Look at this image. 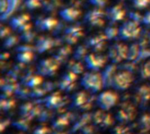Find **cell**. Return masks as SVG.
<instances>
[{
	"label": "cell",
	"instance_id": "cell-1",
	"mask_svg": "<svg viewBox=\"0 0 150 134\" xmlns=\"http://www.w3.org/2000/svg\"><path fill=\"white\" fill-rule=\"evenodd\" d=\"M80 85L91 94L100 92L104 89L101 73L97 71H89L84 73L80 79Z\"/></svg>",
	"mask_w": 150,
	"mask_h": 134
},
{
	"label": "cell",
	"instance_id": "cell-2",
	"mask_svg": "<svg viewBox=\"0 0 150 134\" xmlns=\"http://www.w3.org/2000/svg\"><path fill=\"white\" fill-rule=\"evenodd\" d=\"M142 35L140 23L132 19L124 22L119 27V39L124 41H131L139 39Z\"/></svg>",
	"mask_w": 150,
	"mask_h": 134
},
{
	"label": "cell",
	"instance_id": "cell-3",
	"mask_svg": "<svg viewBox=\"0 0 150 134\" xmlns=\"http://www.w3.org/2000/svg\"><path fill=\"white\" fill-rule=\"evenodd\" d=\"M134 80V77L132 72L125 69L117 71L112 82L111 88L118 91H125L131 87Z\"/></svg>",
	"mask_w": 150,
	"mask_h": 134
},
{
	"label": "cell",
	"instance_id": "cell-4",
	"mask_svg": "<svg viewBox=\"0 0 150 134\" xmlns=\"http://www.w3.org/2000/svg\"><path fill=\"white\" fill-rule=\"evenodd\" d=\"M119 102V95L112 90H105L99 93L96 99L98 107L105 111H109Z\"/></svg>",
	"mask_w": 150,
	"mask_h": 134
},
{
	"label": "cell",
	"instance_id": "cell-5",
	"mask_svg": "<svg viewBox=\"0 0 150 134\" xmlns=\"http://www.w3.org/2000/svg\"><path fill=\"white\" fill-rule=\"evenodd\" d=\"M60 65L61 63L54 57L45 58L38 63L36 70L38 75L43 77H52L58 71Z\"/></svg>",
	"mask_w": 150,
	"mask_h": 134
},
{
	"label": "cell",
	"instance_id": "cell-6",
	"mask_svg": "<svg viewBox=\"0 0 150 134\" xmlns=\"http://www.w3.org/2000/svg\"><path fill=\"white\" fill-rule=\"evenodd\" d=\"M128 48L129 47L125 43H115L112 45L108 49V60L116 65L125 60H127Z\"/></svg>",
	"mask_w": 150,
	"mask_h": 134
},
{
	"label": "cell",
	"instance_id": "cell-7",
	"mask_svg": "<svg viewBox=\"0 0 150 134\" xmlns=\"http://www.w3.org/2000/svg\"><path fill=\"white\" fill-rule=\"evenodd\" d=\"M107 59L108 57L105 55H103L99 53L92 52L87 54V56L83 60V62L85 68H88L90 71L99 72L105 67Z\"/></svg>",
	"mask_w": 150,
	"mask_h": 134
},
{
	"label": "cell",
	"instance_id": "cell-8",
	"mask_svg": "<svg viewBox=\"0 0 150 134\" xmlns=\"http://www.w3.org/2000/svg\"><path fill=\"white\" fill-rule=\"evenodd\" d=\"M136 117L135 107L131 103H124L121 107L118 110L115 119L120 125H127L131 123Z\"/></svg>",
	"mask_w": 150,
	"mask_h": 134
},
{
	"label": "cell",
	"instance_id": "cell-9",
	"mask_svg": "<svg viewBox=\"0 0 150 134\" xmlns=\"http://www.w3.org/2000/svg\"><path fill=\"white\" fill-rule=\"evenodd\" d=\"M71 107L76 111H86L91 109L92 105V101L90 95L85 91H80L76 93L72 97Z\"/></svg>",
	"mask_w": 150,
	"mask_h": 134
},
{
	"label": "cell",
	"instance_id": "cell-10",
	"mask_svg": "<svg viewBox=\"0 0 150 134\" xmlns=\"http://www.w3.org/2000/svg\"><path fill=\"white\" fill-rule=\"evenodd\" d=\"M105 17H106V12L100 8H94L86 13L83 21L93 27H100L105 24Z\"/></svg>",
	"mask_w": 150,
	"mask_h": 134
},
{
	"label": "cell",
	"instance_id": "cell-11",
	"mask_svg": "<svg viewBox=\"0 0 150 134\" xmlns=\"http://www.w3.org/2000/svg\"><path fill=\"white\" fill-rule=\"evenodd\" d=\"M91 121L97 127L105 130L109 128L112 125L113 118L111 116V114L100 110L91 115Z\"/></svg>",
	"mask_w": 150,
	"mask_h": 134
},
{
	"label": "cell",
	"instance_id": "cell-12",
	"mask_svg": "<svg viewBox=\"0 0 150 134\" xmlns=\"http://www.w3.org/2000/svg\"><path fill=\"white\" fill-rule=\"evenodd\" d=\"M64 42L67 45H74L83 35V27L80 25H71L64 30Z\"/></svg>",
	"mask_w": 150,
	"mask_h": 134
},
{
	"label": "cell",
	"instance_id": "cell-13",
	"mask_svg": "<svg viewBox=\"0 0 150 134\" xmlns=\"http://www.w3.org/2000/svg\"><path fill=\"white\" fill-rule=\"evenodd\" d=\"M107 40L106 37L104 33L96 34L88 38L85 41V45L89 49H91L94 53H100L104 50L105 46V41Z\"/></svg>",
	"mask_w": 150,
	"mask_h": 134
},
{
	"label": "cell",
	"instance_id": "cell-14",
	"mask_svg": "<svg viewBox=\"0 0 150 134\" xmlns=\"http://www.w3.org/2000/svg\"><path fill=\"white\" fill-rule=\"evenodd\" d=\"M77 80V75L68 71L61 78L59 82V89L64 92H71L76 88V83Z\"/></svg>",
	"mask_w": 150,
	"mask_h": 134
},
{
	"label": "cell",
	"instance_id": "cell-15",
	"mask_svg": "<svg viewBox=\"0 0 150 134\" xmlns=\"http://www.w3.org/2000/svg\"><path fill=\"white\" fill-rule=\"evenodd\" d=\"M58 25L56 18L53 17H39L35 21L36 28L41 32H49L54 30Z\"/></svg>",
	"mask_w": 150,
	"mask_h": 134
},
{
	"label": "cell",
	"instance_id": "cell-16",
	"mask_svg": "<svg viewBox=\"0 0 150 134\" xmlns=\"http://www.w3.org/2000/svg\"><path fill=\"white\" fill-rule=\"evenodd\" d=\"M125 16H126V11L120 4L112 6L106 11V18L111 23H113V24L123 20Z\"/></svg>",
	"mask_w": 150,
	"mask_h": 134
},
{
	"label": "cell",
	"instance_id": "cell-17",
	"mask_svg": "<svg viewBox=\"0 0 150 134\" xmlns=\"http://www.w3.org/2000/svg\"><path fill=\"white\" fill-rule=\"evenodd\" d=\"M117 71H118V67L116 64H113V63L106 65L103 68L101 75H102V78H103L104 88H111L112 82L113 77L116 75Z\"/></svg>",
	"mask_w": 150,
	"mask_h": 134
},
{
	"label": "cell",
	"instance_id": "cell-18",
	"mask_svg": "<svg viewBox=\"0 0 150 134\" xmlns=\"http://www.w3.org/2000/svg\"><path fill=\"white\" fill-rule=\"evenodd\" d=\"M56 44V40L54 39H52L51 37H40L36 40L35 44V51L39 54H43L48 50H50L52 47H54Z\"/></svg>",
	"mask_w": 150,
	"mask_h": 134
},
{
	"label": "cell",
	"instance_id": "cell-19",
	"mask_svg": "<svg viewBox=\"0 0 150 134\" xmlns=\"http://www.w3.org/2000/svg\"><path fill=\"white\" fill-rule=\"evenodd\" d=\"M81 11L76 7H66L59 11V15L62 19L66 22L72 23L76 21L81 16Z\"/></svg>",
	"mask_w": 150,
	"mask_h": 134
},
{
	"label": "cell",
	"instance_id": "cell-20",
	"mask_svg": "<svg viewBox=\"0 0 150 134\" xmlns=\"http://www.w3.org/2000/svg\"><path fill=\"white\" fill-rule=\"evenodd\" d=\"M134 98L140 106L146 105L150 101V87L148 85L140 86L135 90Z\"/></svg>",
	"mask_w": 150,
	"mask_h": 134
},
{
	"label": "cell",
	"instance_id": "cell-21",
	"mask_svg": "<svg viewBox=\"0 0 150 134\" xmlns=\"http://www.w3.org/2000/svg\"><path fill=\"white\" fill-rule=\"evenodd\" d=\"M62 97L59 92H55L48 96L45 101V105L49 110H54L57 109L61 104H62Z\"/></svg>",
	"mask_w": 150,
	"mask_h": 134
},
{
	"label": "cell",
	"instance_id": "cell-22",
	"mask_svg": "<svg viewBox=\"0 0 150 134\" xmlns=\"http://www.w3.org/2000/svg\"><path fill=\"white\" fill-rule=\"evenodd\" d=\"M29 20L30 16L27 14H21L16 17H12L10 20V26L11 27V29L18 31L23 25L29 22Z\"/></svg>",
	"mask_w": 150,
	"mask_h": 134
},
{
	"label": "cell",
	"instance_id": "cell-23",
	"mask_svg": "<svg viewBox=\"0 0 150 134\" xmlns=\"http://www.w3.org/2000/svg\"><path fill=\"white\" fill-rule=\"evenodd\" d=\"M8 2V6L4 13L1 14V20L4 21L8 18H10L12 14L16 11V10L18 8L21 0H7Z\"/></svg>",
	"mask_w": 150,
	"mask_h": 134
},
{
	"label": "cell",
	"instance_id": "cell-24",
	"mask_svg": "<svg viewBox=\"0 0 150 134\" xmlns=\"http://www.w3.org/2000/svg\"><path fill=\"white\" fill-rule=\"evenodd\" d=\"M16 58H17V61L20 64L30 63L33 61V51H29V50L18 51Z\"/></svg>",
	"mask_w": 150,
	"mask_h": 134
},
{
	"label": "cell",
	"instance_id": "cell-25",
	"mask_svg": "<svg viewBox=\"0 0 150 134\" xmlns=\"http://www.w3.org/2000/svg\"><path fill=\"white\" fill-rule=\"evenodd\" d=\"M67 69H68V71L73 72V73H75V74H76L78 75L80 74H83V73L84 66L79 61H76V60L72 59L71 61H69L68 62Z\"/></svg>",
	"mask_w": 150,
	"mask_h": 134
},
{
	"label": "cell",
	"instance_id": "cell-26",
	"mask_svg": "<svg viewBox=\"0 0 150 134\" xmlns=\"http://www.w3.org/2000/svg\"><path fill=\"white\" fill-rule=\"evenodd\" d=\"M71 54V47L70 45H66L64 47H62V48H60L58 50V52L55 54V55H54V58L56 59L61 64L69 57V55Z\"/></svg>",
	"mask_w": 150,
	"mask_h": 134
},
{
	"label": "cell",
	"instance_id": "cell-27",
	"mask_svg": "<svg viewBox=\"0 0 150 134\" xmlns=\"http://www.w3.org/2000/svg\"><path fill=\"white\" fill-rule=\"evenodd\" d=\"M88 49L89 48L87 47V46L85 44L84 45H79L73 53V59L79 61H83L85 59V57L87 56V54H89Z\"/></svg>",
	"mask_w": 150,
	"mask_h": 134
},
{
	"label": "cell",
	"instance_id": "cell-28",
	"mask_svg": "<svg viewBox=\"0 0 150 134\" xmlns=\"http://www.w3.org/2000/svg\"><path fill=\"white\" fill-rule=\"evenodd\" d=\"M140 53V45L139 43H134L132 44L128 48V54H127V60L128 61L135 62L138 55Z\"/></svg>",
	"mask_w": 150,
	"mask_h": 134
},
{
	"label": "cell",
	"instance_id": "cell-29",
	"mask_svg": "<svg viewBox=\"0 0 150 134\" xmlns=\"http://www.w3.org/2000/svg\"><path fill=\"white\" fill-rule=\"evenodd\" d=\"M139 75L140 78L142 80L150 79V60L145 61L139 69Z\"/></svg>",
	"mask_w": 150,
	"mask_h": 134
},
{
	"label": "cell",
	"instance_id": "cell-30",
	"mask_svg": "<svg viewBox=\"0 0 150 134\" xmlns=\"http://www.w3.org/2000/svg\"><path fill=\"white\" fill-rule=\"evenodd\" d=\"M103 33L106 37L107 40H112V39H114L115 38L119 37V28L116 26L110 25L105 29V32Z\"/></svg>",
	"mask_w": 150,
	"mask_h": 134
},
{
	"label": "cell",
	"instance_id": "cell-31",
	"mask_svg": "<svg viewBox=\"0 0 150 134\" xmlns=\"http://www.w3.org/2000/svg\"><path fill=\"white\" fill-rule=\"evenodd\" d=\"M139 126L143 132L150 130V114H144L139 120Z\"/></svg>",
	"mask_w": 150,
	"mask_h": 134
},
{
	"label": "cell",
	"instance_id": "cell-32",
	"mask_svg": "<svg viewBox=\"0 0 150 134\" xmlns=\"http://www.w3.org/2000/svg\"><path fill=\"white\" fill-rule=\"evenodd\" d=\"M42 80H41V75H33L31 77L28 78V80L26 81L25 85L29 88H36L37 86H39L41 83Z\"/></svg>",
	"mask_w": 150,
	"mask_h": 134
},
{
	"label": "cell",
	"instance_id": "cell-33",
	"mask_svg": "<svg viewBox=\"0 0 150 134\" xmlns=\"http://www.w3.org/2000/svg\"><path fill=\"white\" fill-rule=\"evenodd\" d=\"M18 42V38L15 35H10L4 39V48H11L16 46Z\"/></svg>",
	"mask_w": 150,
	"mask_h": 134
},
{
	"label": "cell",
	"instance_id": "cell-34",
	"mask_svg": "<svg viewBox=\"0 0 150 134\" xmlns=\"http://www.w3.org/2000/svg\"><path fill=\"white\" fill-rule=\"evenodd\" d=\"M54 127L58 128V129H63L69 125V118L66 116H62L58 118L54 122Z\"/></svg>",
	"mask_w": 150,
	"mask_h": 134
},
{
	"label": "cell",
	"instance_id": "cell-35",
	"mask_svg": "<svg viewBox=\"0 0 150 134\" xmlns=\"http://www.w3.org/2000/svg\"><path fill=\"white\" fill-rule=\"evenodd\" d=\"M24 4L27 9L34 10L42 5V0H25Z\"/></svg>",
	"mask_w": 150,
	"mask_h": 134
},
{
	"label": "cell",
	"instance_id": "cell-36",
	"mask_svg": "<svg viewBox=\"0 0 150 134\" xmlns=\"http://www.w3.org/2000/svg\"><path fill=\"white\" fill-rule=\"evenodd\" d=\"M20 34H21L20 35V39H22L25 43H30L35 38V33L33 32H32V30H29V31L25 32L20 33Z\"/></svg>",
	"mask_w": 150,
	"mask_h": 134
},
{
	"label": "cell",
	"instance_id": "cell-37",
	"mask_svg": "<svg viewBox=\"0 0 150 134\" xmlns=\"http://www.w3.org/2000/svg\"><path fill=\"white\" fill-rule=\"evenodd\" d=\"M134 8L142 10L147 8L150 4V0H132Z\"/></svg>",
	"mask_w": 150,
	"mask_h": 134
},
{
	"label": "cell",
	"instance_id": "cell-38",
	"mask_svg": "<svg viewBox=\"0 0 150 134\" xmlns=\"http://www.w3.org/2000/svg\"><path fill=\"white\" fill-rule=\"evenodd\" d=\"M112 134H131V133L129 132V130L124 126V125H121V126H116L112 132Z\"/></svg>",
	"mask_w": 150,
	"mask_h": 134
},
{
	"label": "cell",
	"instance_id": "cell-39",
	"mask_svg": "<svg viewBox=\"0 0 150 134\" xmlns=\"http://www.w3.org/2000/svg\"><path fill=\"white\" fill-rule=\"evenodd\" d=\"M89 3L95 8L103 9L107 4V0H89Z\"/></svg>",
	"mask_w": 150,
	"mask_h": 134
},
{
	"label": "cell",
	"instance_id": "cell-40",
	"mask_svg": "<svg viewBox=\"0 0 150 134\" xmlns=\"http://www.w3.org/2000/svg\"><path fill=\"white\" fill-rule=\"evenodd\" d=\"M0 35H1V38L2 39L7 38L8 36L11 35V29L9 27H7V26L2 25L1 26V29H0Z\"/></svg>",
	"mask_w": 150,
	"mask_h": 134
},
{
	"label": "cell",
	"instance_id": "cell-41",
	"mask_svg": "<svg viewBox=\"0 0 150 134\" xmlns=\"http://www.w3.org/2000/svg\"><path fill=\"white\" fill-rule=\"evenodd\" d=\"M142 24H144L146 26L150 27V10L148 11L142 17Z\"/></svg>",
	"mask_w": 150,
	"mask_h": 134
},
{
	"label": "cell",
	"instance_id": "cell-42",
	"mask_svg": "<svg viewBox=\"0 0 150 134\" xmlns=\"http://www.w3.org/2000/svg\"><path fill=\"white\" fill-rule=\"evenodd\" d=\"M8 6V2L7 0H0V11L1 14L4 13Z\"/></svg>",
	"mask_w": 150,
	"mask_h": 134
},
{
	"label": "cell",
	"instance_id": "cell-43",
	"mask_svg": "<svg viewBox=\"0 0 150 134\" xmlns=\"http://www.w3.org/2000/svg\"><path fill=\"white\" fill-rule=\"evenodd\" d=\"M119 1H124V0H119Z\"/></svg>",
	"mask_w": 150,
	"mask_h": 134
}]
</instances>
